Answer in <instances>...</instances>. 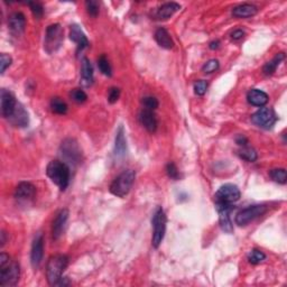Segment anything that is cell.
Wrapping results in <instances>:
<instances>
[{
	"label": "cell",
	"instance_id": "9a60e30c",
	"mask_svg": "<svg viewBox=\"0 0 287 287\" xmlns=\"http://www.w3.org/2000/svg\"><path fill=\"white\" fill-rule=\"evenodd\" d=\"M69 219V210L67 209H62V210L57 213L55 219L53 221L52 226V234H53V239L57 240L60 237L63 235L65 226H67Z\"/></svg>",
	"mask_w": 287,
	"mask_h": 287
},
{
	"label": "cell",
	"instance_id": "d4e9b609",
	"mask_svg": "<svg viewBox=\"0 0 287 287\" xmlns=\"http://www.w3.org/2000/svg\"><path fill=\"white\" fill-rule=\"evenodd\" d=\"M155 40H156L157 44L161 46V48L165 49H170L173 48L174 42L168 34L167 30L165 28H158L155 33Z\"/></svg>",
	"mask_w": 287,
	"mask_h": 287
},
{
	"label": "cell",
	"instance_id": "e575fe53",
	"mask_svg": "<svg viewBox=\"0 0 287 287\" xmlns=\"http://www.w3.org/2000/svg\"><path fill=\"white\" fill-rule=\"evenodd\" d=\"M28 6L30 10H32L35 18L41 19L43 17V15H44V8H43V6L40 2H29Z\"/></svg>",
	"mask_w": 287,
	"mask_h": 287
},
{
	"label": "cell",
	"instance_id": "7c38bea8",
	"mask_svg": "<svg viewBox=\"0 0 287 287\" xmlns=\"http://www.w3.org/2000/svg\"><path fill=\"white\" fill-rule=\"evenodd\" d=\"M216 210L219 212V223L222 230L226 234H232L234 232V226H232L231 219H230V212L234 209V205L228 204H215Z\"/></svg>",
	"mask_w": 287,
	"mask_h": 287
},
{
	"label": "cell",
	"instance_id": "9c48e42d",
	"mask_svg": "<svg viewBox=\"0 0 287 287\" xmlns=\"http://www.w3.org/2000/svg\"><path fill=\"white\" fill-rule=\"evenodd\" d=\"M277 121V116L271 108L262 107L251 116V122L254 125L263 128V129H270Z\"/></svg>",
	"mask_w": 287,
	"mask_h": 287
},
{
	"label": "cell",
	"instance_id": "ee69618b",
	"mask_svg": "<svg viewBox=\"0 0 287 287\" xmlns=\"http://www.w3.org/2000/svg\"><path fill=\"white\" fill-rule=\"evenodd\" d=\"M0 242H1V247L6 243V234L3 231L1 232V241Z\"/></svg>",
	"mask_w": 287,
	"mask_h": 287
},
{
	"label": "cell",
	"instance_id": "d6a6232c",
	"mask_svg": "<svg viewBox=\"0 0 287 287\" xmlns=\"http://www.w3.org/2000/svg\"><path fill=\"white\" fill-rule=\"evenodd\" d=\"M70 96H71L73 101H75L76 103H83L88 99L87 93L82 89H74V90H72L71 93H70Z\"/></svg>",
	"mask_w": 287,
	"mask_h": 287
},
{
	"label": "cell",
	"instance_id": "4fadbf2b",
	"mask_svg": "<svg viewBox=\"0 0 287 287\" xmlns=\"http://www.w3.org/2000/svg\"><path fill=\"white\" fill-rule=\"evenodd\" d=\"M0 100H1V115L3 118L9 119L11 115L14 114L15 109H16L17 101L15 99V96L10 91L6 90V89H2L1 95H0Z\"/></svg>",
	"mask_w": 287,
	"mask_h": 287
},
{
	"label": "cell",
	"instance_id": "44dd1931",
	"mask_svg": "<svg viewBox=\"0 0 287 287\" xmlns=\"http://www.w3.org/2000/svg\"><path fill=\"white\" fill-rule=\"evenodd\" d=\"M127 154V141L125 137V129L122 126L118 128L115 138V155L117 157H123Z\"/></svg>",
	"mask_w": 287,
	"mask_h": 287
},
{
	"label": "cell",
	"instance_id": "7a4b0ae2",
	"mask_svg": "<svg viewBox=\"0 0 287 287\" xmlns=\"http://www.w3.org/2000/svg\"><path fill=\"white\" fill-rule=\"evenodd\" d=\"M69 258L65 255H54L48 259L46 265V277L49 285L57 286L61 281L65 268L68 267Z\"/></svg>",
	"mask_w": 287,
	"mask_h": 287
},
{
	"label": "cell",
	"instance_id": "5b68a950",
	"mask_svg": "<svg viewBox=\"0 0 287 287\" xmlns=\"http://www.w3.org/2000/svg\"><path fill=\"white\" fill-rule=\"evenodd\" d=\"M64 40V30L60 24H52L45 33L44 49L46 53L53 54L61 48Z\"/></svg>",
	"mask_w": 287,
	"mask_h": 287
},
{
	"label": "cell",
	"instance_id": "5bb4252c",
	"mask_svg": "<svg viewBox=\"0 0 287 287\" xmlns=\"http://www.w3.org/2000/svg\"><path fill=\"white\" fill-rule=\"evenodd\" d=\"M15 199L26 202V201L33 200L36 195V188L29 182H21L15 190Z\"/></svg>",
	"mask_w": 287,
	"mask_h": 287
},
{
	"label": "cell",
	"instance_id": "6da1fadb",
	"mask_svg": "<svg viewBox=\"0 0 287 287\" xmlns=\"http://www.w3.org/2000/svg\"><path fill=\"white\" fill-rule=\"evenodd\" d=\"M21 269L17 262L11 261L7 254L0 255V285L3 287L15 286L19 281Z\"/></svg>",
	"mask_w": 287,
	"mask_h": 287
},
{
	"label": "cell",
	"instance_id": "484cf974",
	"mask_svg": "<svg viewBox=\"0 0 287 287\" xmlns=\"http://www.w3.org/2000/svg\"><path fill=\"white\" fill-rule=\"evenodd\" d=\"M284 59H285V54L284 53H278L273 60L269 61V62H267V63L263 65V74H265V75L274 74V73L276 72L278 65L281 64V62Z\"/></svg>",
	"mask_w": 287,
	"mask_h": 287
},
{
	"label": "cell",
	"instance_id": "7bdbcfd3",
	"mask_svg": "<svg viewBox=\"0 0 287 287\" xmlns=\"http://www.w3.org/2000/svg\"><path fill=\"white\" fill-rule=\"evenodd\" d=\"M219 46H220V42L219 41H213V42L210 43V48L211 49L219 48Z\"/></svg>",
	"mask_w": 287,
	"mask_h": 287
},
{
	"label": "cell",
	"instance_id": "ffe728a7",
	"mask_svg": "<svg viewBox=\"0 0 287 287\" xmlns=\"http://www.w3.org/2000/svg\"><path fill=\"white\" fill-rule=\"evenodd\" d=\"M180 9L181 6L177 2H166L155 11L154 17L156 19H160V21H164V19H168L169 17H172Z\"/></svg>",
	"mask_w": 287,
	"mask_h": 287
},
{
	"label": "cell",
	"instance_id": "e0dca14e",
	"mask_svg": "<svg viewBox=\"0 0 287 287\" xmlns=\"http://www.w3.org/2000/svg\"><path fill=\"white\" fill-rule=\"evenodd\" d=\"M11 125L15 127L24 128L28 126L29 118H28V112L25 110V108L23 107L22 103H17L16 109H15L14 114L11 115V117L8 119Z\"/></svg>",
	"mask_w": 287,
	"mask_h": 287
},
{
	"label": "cell",
	"instance_id": "836d02e7",
	"mask_svg": "<svg viewBox=\"0 0 287 287\" xmlns=\"http://www.w3.org/2000/svg\"><path fill=\"white\" fill-rule=\"evenodd\" d=\"M85 8H87L88 14L92 17H96L99 15V3L93 0H88L85 2Z\"/></svg>",
	"mask_w": 287,
	"mask_h": 287
},
{
	"label": "cell",
	"instance_id": "52a82bcc",
	"mask_svg": "<svg viewBox=\"0 0 287 287\" xmlns=\"http://www.w3.org/2000/svg\"><path fill=\"white\" fill-rule=\"evenodd\" d=\"M166 215L163 209L160 207L154 212L152 224H153V237H152V245L154 248H158L164 239L166 232Z\"/></svg>",
	"mask_w": 287,
	"mask_h": 287
},
{
	"label": "cell",
	"instance_id": "d590c367",
	"mask_svg": "<svg viewBox=\"0 0 287 287\" xmlns=\"http://www.w3.org/2000/svg\"><path fill=\"white\" fill-rule=\"evenodd\" d=\"M219 67H220V64H219V61L218 60H210V61H208L207 63H205L204 65H203V68H202V71L204 72V73H213V72H215L216 70L219 69Z\"/></svg>",
	"mask_w": 287,
	"mask_h": 287
},
{
	"label": "cell",
	"instance_id": "603a6c76",
	"mask_svg": "<svg viewBox=\"0 0 287 287\" xmlns=\"http://www.w3.org/2000/svg\"><path fill=\"white\" fill-rule=\"evenodd\" d=\"M258 8L255 5L251 3H243V5H239L232 9V15L237 18H248L253 17L257 14Z\"/></svg>",
	"mask_w": 287,
	"mask_h": 287
},
{
	"label": "cell",
	"instance_id": "83f0119b",
	"mask_svg": "<svg viewBox=\"0 0 287 287\" xmlns=\"http://www.w3.org/2000/svg\"><path fill=\"white\" fill-rule=\"evenodd\" d=\"M238 155L242 158V160L250 162V163L256 162L258 158L257 152H256L254 148H251V147H248V146L242 147V148L238 152Z\"/></svg>",
	"mask_w": 287,
	"mask_h": 287
},
{
	"label": "cell",
	"instance_id": "f546056e",
	"mask_svg": "<svg viewBox=\"0 0 287 287\" xmlns=\"http://www.w3.org/2000/svg\"><path fill=\"white\" fill-rule=\"evenodd\" d=\"M265 259L266 255L263 254L262 250L253 249L249 254H248V261H249L250 263H253V265H258V263H261L262 262L265 261Z\"/></svg>",
	"mask_w": 287,
	"mask_h": 287
},
{
	"label": "cell",
	"instance_id": "3957f363",
	"mask_svg": "<svg viewBox=\"0 0 287 287\" xmlns=\"http://www.w3.org/2000/svg\"><path fill=\"white\" fill-rule=\"evenodd\" d=\"M46 174L62 191L68 188L70 182V167L67 163L60 161L49 162L48 167H46Z\"/></svg>",
	"mask_w": 287,
	"mask_h": 287
},
{
	"label": "cell",
	"instance_id": "d6986e66",
	"mask_svg": "<svg viewBox=\"0 0 287 287\" xmlns=\"http://www.w3.org/2000/svg\"><path fill=\"white\" fill-rule=\"evenodd\" d=\"M139 121L146 128L149 133H155L157 129V118L155 116L154 111L143 109L139 114Z\"/></svg>",
	"mask_w": 287,
	"mask_h": 287
},
{
	"label": "cell",
	"instance_id": "277c9868",
	"mask_svg": "<svg viewBox=\"0 0 287 287\" xmlns=\"http://www.w3.org/2000/svg\"><path fill=\"white\" fill-rule=\"evenodd\" d=\"M136 174L133 169H126L115 178L110 185V192L118 197H125L135 182Z\"/></svg>",
	"mask_w": 287,
	"mask_h": 287
},
{
	"label": "cell",
	"instance_id": "60d3db41",
	"mask_svg": "<svg viewBox=\"0 0 287 287\" xmlns=\"http://www.w3.org/2000/svg\"><path fill=\"white\" fill-rule=\"evenodd\" d=\"M243 36H245V32H243V30H241V29H236L231 33V38L234 41L242 40Z\"/></svg>",
	"mask_w": 287,
	"mask_h": 287
},
{
	"label": "cell",
	"instance_id": "b9f144b4",
	"mask_svg": "<svg viewBox=\"0 0 287 287\" xmlns=\"http://www.w3.org/2000/svg\"><path fill=\"white\" fill-rule=\"evenodd\" d=\"M236 143L238 144L239 146L245 147V146H247V144H248V139L245 137V136L240 135V136H238V137L236 138Z\"/></svg>",
	"mask_w": 287,
	"mask_h": 287
},
{
	"label": "cell",
	"instance_id": "8992f818",
	"mask_svg": "<svg viewBox=\"0 0 287 287\" xmlns=\"http://www.w3.org/2000/svg\"><path fill=\"white\" fill-rule=\"evenodd\" d=\"M61 156L70 165H76L82 161V150L79 144L73 138H67L62 142L60 147Z\"/></svg>",
	"mask_w": 287,
	"mask_h": 287
},
{
	"label": "cell",
	"instance_id": "ab89813d",
	"mask_svg": "<svg viewBox=\"0 0 287 287\" xmlns=\"http://www.w3.org/2000/svg\"><path fill=\"white\" fill-rule=\"evenodd\" d=\"M120 98V89L118 88H110L108 91V101L110 103L117 102Z\"/></svg>",
	"mask_w": 287,
	"mask_h": 287
},
{
	"label": "cell",
	"instance_id": "8fae6325",
	"mask_svg": "<svg viewBox=\"0 0 287 287\" xmlns=\"http://www.w3.org/2000/svg\"><path fill=\"white\" fill-rule=\"evenodd\" d=\"M43 255H44V238H43V235L40 232V234L35 236L32 245V251H30V263H32L34 269H37L41 266Z\"/></svg>",
	"mask_w": 287,
	"mask_h": 287
},
{
	"label": "cell",
	"instance_id": "8d00e7d4",
	"mask_svg": "<svg viewBox=\"0 0 287 287\" xmlns=\"http://www.w3.org/2000/svg\"><path fill=\"white\" fill-rule=\"evenodd\" d=\"M166 173H167L168 177L174 181H177L180 178V172H178L176 165L174 163H168L167 166H166Z\"/></svg>",
	"mask_w": 287,
	"mask_h": 287
},
{
	"label": "cell",
	"instance_id": "1f68e13d",
	"mask_svg": "<svg viewBox=\"0 0 287 287\" xmlns=\"http://www.w3.org/2000/svg\"><path fill=\"white\" fill-rule=\"evenodd\" d=\"M142 104L144 106V109L154 111L155 109H157L160 103H158V100L155 96H145L142 100Z\"/></svg>",
	"mask_w": 287,
	"mask_h": 287
},
{
	"label": "cell",
	"instance_id": "2e32d148",
	"mask_svg": "<svg viewBox=\"0 0 287 287\" xmlns=\"http://www.w3.org/2000/svg\"><path fill=\"white\" fill-rule=\"evenodd\" d=\"M8 27L10 33L15 36H19L24 33L26 27V18L23 13H14L8 19Z\"/></svg>",
	"mask_w": 287,
	"mask_h": 287
},
{
	"label": "cell",
	"instance_id": "74e56055",
	"mask_svg": "<svg viewBox=\"0 0 287 287\" xmlns=\"http://www.w3.org/2000/svg\"><path fill=\"white\" fill-rule=\"evenodd\" d=\"M11 62H13V60H11L9 55H7L5 53L1 54V56H0V72H1V74L5 73L7 68L10 67Z\"/></svg>",
	"mask_w": 287,
	"mask_h": 287
},
{
	"label": "cell",
	"instance_id": "4316f807",
	"mask_svg": "<svg viewBox=\"0 0 287 287\" xmlns=\"http://www.w3.org/2000/svg\"><path fill=\"white\" fill-rule=\"evenodd\" d=\"M51 109L57 115H65L68 112V104L61 98H53L51 100Z\"/></svg>",
	"mask_w": 287,
	"mask_h": 287
},
{
	"label": "cell",
	"instance_id": "7402d4cb",
	"mask_svg": "<svg viewBox=\"0 0 287 287\" xmlns=\"http://www.w3.org/2000/svg\"><path fill=\"white\" fill-rule=\"evenodd\" d=\"M247 100L250 104H253L255 107H263L265 104L268 102V96H267L266 92L262 90H258V89H253L248 92L247 95Z\"/></svg>",
	"mask_w": 287,
	"mask_h": 287
},
{
	"label": "cell",
	"instance_id": "4dcf8cb0",
	"mask_svg": "<svg viewBox=\"0 0 287 287\" xmlns=\"http://www.w3.org/2000/svg\"><path fill=\"white\" fill-rule=\"evenodd\" d=\"M98 67H99V70L101 71V73L103 75H106V76H111L112 75V70H111V67H110V63H109V61L107 60V57L104 55H101L99 57Z\"/></svg>",
	"mask_w": 287,
	"mask_h": 287
},
{
	"label": "cell",
	"instance_id": "ac0fdd59",
	"mask_svg": "<svg viewBox=\"0 0 287 287\" xmlns=\"http://www.w3.org/2000/svg\"><path fill=\"white\" fill-rule=\"evenodd\" d=\"M70 38L77 45V51H82L83 48L89 46L88 37L85 36V34L80 28V26L72 25L70 27Z\"/></svg>",
	"mask_w": 287,
	"mask_h": 287
},
{
	"label": "cell",
	"instance_id": "30bf717a",
	"mask_svg": "<svg viewBox=\"0 0 287 287\" xmlns=\"http://www.w3.org/2000/svg\"><path fill=\"white\" fill-rule=\"evenodd\" d=\"M240 190L234 184H224L215 193V204H234L240 199Z\"/></svg>",
	"mask_w": 287,
	"mask_h": 287
},
{
	"label": "cell",
	"instance_id": "f1b7e54d",
	"mask_svg": "<svg viewBox=\"0 0 287 287\" xmlns=\"http://www.w3.org/2000/svg\"><path fill=\"white\" fill-rule=\"evenodd\" d=\"M269 176L274 182L278 184H286L287 182V173L285 168H275L269 172Z\"/></svg>",
	"mask_w": 287,
	"mask_h": 287
},
{
	"label": "cell",
	"instance_id": "cb8c5ba5",
	"mask_svg": "<svg viewBox=\"0 0 287 287\" xmlns=\"http://www.w3.org/2000/svg\"><path fill=\"white\" fill-rule=\"evenodd\" d=\"M81 81L85 87H90L93 83V68L87 57H83L81 63Z\"/></svg>",
	"mask_w": 287,
	"mask_h": 287
},
{
	"label": "cell",
	"instance_id": "f35d334b",
	"mask_svg": "<svg viewBox=\"0 0 287 287\" xmlns=\"http://www.w3.org/2000/svg\"><path fill=\"white\" fill-rule=\"evenodd\" d=\"M208 90V82L207 81L200 80L194 83V92L197 96H204Z\"/></svg>",
	"mask_w": 287,
	"mask_h": 287
},
{
	"label": "cell",
	"instance_id": "ba28073f",
	"mask_svg": "<svg viewBox=\"0 0 287 287\" xmlns=\"http://www.w3.org/2000/svg\"><path fill=\"white\" fill-rule=\"evenodd\" d=\"M266 211H267L266 205H263V204L250 205V207L242 209L241 211L238 212V215H236V223L240 227L247 226V224L253 222L254 220L259 218V216L265 215Z\"/></svg>",
	"mask_w": 287,
	"mask_h": 287
}]
</instances>
